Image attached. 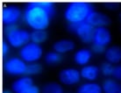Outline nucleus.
Listing matches in <instances>:
<instances>
[{
    "instance_id": "obj_1",
    "label": "nucleus",
    "mask_w": 121,
    "mask_h": 93,
    "mask_svg": "<svg viewBox=\"0 0 121 93\" xmlns=\"http://www.w3.org/2000/svg\"><path fill=\"white\" fill-rule=\"evenodd\" d=\"M55 12V4L51 2H31L25 8L23 18L33 30H46L49 27Z\"/></svg>"
},
{
    "instance_id": "obj_2",
    "label": "nucleus",
    "mask_w": 121,
    "mask_h": 93,
    "mask_svg": "<svg viewBox=\"0 0 121 93\" xmlns=\"http://www.w3.org/2000/svg\"><path fill=\"white\" fill-rule=\"evenodd\" d=\"M95 11L93 5L87 2H71L66 6L64 18L69 24H81L86 22L91 12Z\"/></svg>"
},
{
    "instance_id": "obj_3",
    "label": "nucleus",
    "mask_w": 121,
    "mask_h": 93,
    "mask_svg": "<svg viewBox=\"0 0 121 93\" xmlns=\"http://www.w3.org/2000/svg\"><path fill=\"white\" fill-rule=\"evenodd\" d=\"M5 40L12 48H21L31 41V33L27 30L18 27L17 25L4 27Z\"/></svg>"
},
{
    "instance_id": "obj_4",
    "label": "nucleus",
    "mask_w": 121,
    "mask_h": 93,
    "mask_svg": "<svg viewBox=\"0 0 121 93\" xmlns=\"http://www.w3.org/2000/svg\"><path fill=\"white\" fill-rule=\"evenodd\" d=\"M43 55V48L39 44L28 42L26 45L19 49V57L26 63L37 62Z\"/></svg>"
},
{
    "instance_id": "obj_5",
    "label": "nucleus",
    "mask_w": 121,
    "mask_h": 93,
    "mask_svg": "<svg viewBox=\"0 0 121 93\" xmlns=\"http://www.w3.org/2000/svg\"><path fill=\"white\" fill-rule=\"evenodd\" d=\"M68 30L75 33L83 43L93 42L95 27L87 22L81 24H68Z\"/></svg>"
},
{
    "instance_id": "obj_6",
    "label": "nucleus",
    "mask_w": 121,
    "mask_h": 93,
    "mask_svg": "<svg viewBox=\"0 0 121 93\" xmlns=\"http://www.w3.org/2000/svg\"><path fill=\"white\" fill-rule=\"evenodd\" d=\"M4 70L6 74L13 76L26 75L27 63L19 57H11L4 62Z\"/></svg>"
},
{
    "instance_id": "obj_7",
    "label": "nucleus",
    "mask_w": 121,
    "mask_h": 93,
    "mask_svg": "<svg viewBox=\"0 0 121 93\" xmlns=\"http://www.w3.org/2000/svg\"><path fill=\"white\" fill-rule=\"evenodd\" d=\"M59 81L61 84L71 86V85H76L81 80V73L80 70L75 69V68H66V69H61L59 75H58Z\"/></svg>"
},
{
    "instance_id": "obj_8",
    "label": "nucleus",
    "mask_w": 121,
    "mask_h": 93,
    "mask_svg": "<svg viewBox=\"0 0 121 93\" xmlns=\"http://www.w3.org/2000/svg\"><path fill=\"white\" fill-rule=\"evenodd\" d=\"M21 10L16 5H7L2 9V23L4 27L13 26L21 18Z\"/></svg>"
},
{
    "instance_id": "obj_9",
    "label": "nucleus",
    "mask_w": 121,
    "mask_h": 93,
    "mask_svg": "<svg viewBox=\"0 0 121 93\" xmlns=\"http://www.w3.org/2000/svg\"><path fill=\"white\" fill-rule=\"evenodd\" d=\"M87 23L92 26L93 27H107L111 23L112 19L109 16L101 12L93 11L91 14L89 16L88 19L86 21Z\"/></svg>"
},
{
    "instance_id": "obj_10",
    "label": "nucleus",
    "mask_w": 121,
    "mask_h": 93,
    "mask_svg": "<svg viewBox=\"0 0 121 93\" xmlns=\"http://www.w3.org/2000/svg\"><path fill=\"white\" fill-rule=\"evenodd\" d=\"M112 33L111 31L108 29V27H97L95 28L93 38V44L103 46L104 48H107V46L110 45L112 42Z\"/></svg>"
},
{
    "instance_id": "obj_11",
    "label": "nucleus",
    "mask_w": 121,
    "mask_h": 93,
    "mask_svg": "<svg viewBox=\"0 0 121 93\" xmlns=\"http://www.w3.org/2000/svg\"><path fill=\"white\" fill-rule=\"evenodd\" d=\"M106 62L113 65H118L121 62V46L112 45L106 48L104 52Z\"/></svg>"
},
{
    "instance_id": "obj_12",
    "label": "nucleus",
    "mask_w": 121,
    "mask_h": 93,
    "mask_svg": "<svg viewBox=\"0 0 121 93\" xmlns=\"http://www.w3.org/2000/svg\"><path fill=\"white\" fill-rule=\"evenodd\" d=\"M33 78L29 75H23L16 79L12 84V90L13 93H22L33 85Z\"/></svg>"
},
{
    "instance_id": "obj_13",
    "label": "nucleus",
    "mask_w": 121,
    "mask_h": 93,
    "mask_svg": "<svg viewBox=\"0 0 121 93\" xmlns=\"http://www.w3.org/2000/svg\"><path fill=\"white\" fill-rule=\"evenodd\" d=\"M76 48V44L70 39H61L58 40L53 44L54 51L57 52L58 54H63L72 52Z\"/></svg>"
},
{
    "instance_id": "obj_14",
    "label": "nucleus",
    "mask_w": 121,
    "mask_h": 93,
    "mask_svg": "<svg viewBox=\"0 0 121 93\" xmlns=\"http://www.w3.org/2000/svg\"><path fill=\"white\" fill-rule=\"evenodd\" d=\"M100 72L101 71H100L99 67L93 64H88L86 66L82 67V69L80 70L82 78L88 82H94L95 80H97L99 76Z\"/></svg>"
},
{
    "instance_id": "obj_15",
    "label": "nucleus",
    "mask_w": 121,
    "mask_h": 93,
    "mask_svg": "<svg viewBox=\"0 0 121 93\" xmlns=\"http://www.w3.org/2000/svg\"><path fill=\"white\" fill-rule=\"evenodd\" d=\"M91 58H92V51L89 48H80L76 50L74 54V62L77 65L82 67L88 65Z\"/></svg>"
},
{
    "instance_id": "obj_16",
    "label": "nucleus",
    "mask_w": 121,
    "mask_h": 93,
    "mask_svg": "<svg viewBox=\"0 0 121 93\" xmlns=\"http://www.w3.org/2000/svg\"><path fill=\"white\" fill-rule=\"evenodd\" d=\"M76 93H103L102 86L95 82L82 84L76 90Z\"/></svg>"
},
{
    "instance_id": "obj_17",
    "label": "nucleus",
    "mask_w": 121,
    "mask_h": 93,
    "mask_svg": "<svg viewBox=\"0 0 121 93\" xmlns=\"http://www.w3.org/2000/svg\"><path fill=\"white\" fill-rule=\"evenodd\" d=\"M103 93H119L121 84L114 78H107L102 84Z\"/></svg>"
},
{
    "instance_id": "obj_18",
    "label": "nucleus",
    "mask_w": 121,
    "mask_h": 93,
    "mask_svg": "<svg viewBox=\"0 0 121 93\" xmlns=\"http://www.w3.org/2000/svg\"><path fill=\"white\" fill-rule=\"evenodd\" d=\"M41 93H64V89L57 82H49L43 85Z\"/></svg>"
},
{
    "instance_id": "obj_19",
    "label": "nucleus",
    "mask_w": 121,
    "mask_h": 93,
    "mask_svg": "<svg viewBox=\"0 0 121 93\" xmlns=\"http://www.w3.org/2000/svg\"><path fill=\"white\" fill-rule=\"evenodd\" d=\"M48 38V34L46 30H33L31 32V41L36 44H41Z\"/></svg>"
},
{
    "instance_id": "obj_20",
    "label": "nucleus",
    "mask_w": 121,
    "mask_h": 93,
    "mask_svg": "<svg viewBox=\"0 0 121 93\" xmlns=\"http://www.w3.org/2000/svg\"><path fill=\"white\" fill-rule=\"evenodd\" d=\"M62 61V55L55 51H50L45 55V62L48 65H56Z\"/></svg>"
},
{
    "instance_id": "obj_21",
    "label": "nucleus",
    "mask_w": 121,
    "mask_h": 93,
    "mask_svg": "<svg viewBox=\"0 0 121 93\" xmlns=\"http://www.w3.org/2000/svg\"><path fill=\"white\" fill-rule=\"evenodd\" d=\"M42 71V66L38 62H33L27 64L26 67V75H35Z\"/></svg>"
},
{
    "instance_id": "obj_22",
    "label": "nucleus",
    "mask_w": 121,
    "mask_h": 93,
    "mask_svg": "<svg viewBox=\"0 0 121 93\" xmlns=\"http://www.w3.org/2000/svg\"><path fill=\"white\" fill-rule=\"evenodd\" d=\"M114 69H115V66L113 64L105 62L101 65L100 71L104 76H112L113 72H114Z\"/></svg>"
},
{
    "instance_id": "obj_23",
    "label": "nucleus",
    "mask_w": 121,
    "mask_h": 93,
    "mask_svg": "<svg viewBox=\"0 0 121 93\" xmlns=\"http://www.w3.org/2000/svg\"><path fill=\"white\" fill-rule=\"evenodd\" d=\"M106 48L103 46H100V45H97V44H92V47H91V51L94 52L95 54H104L105 52Z\"/></svg>"
},
{
    "instance_id": "obj_24",
    "label": "nucleus",
    "mask_w": 121,
    "mask_h": 93,
    "mask_svg": "<svg viewBox=\"0 0 121 93\" xmlns=\"http://www.w3.org/2000/svg\"><path fill=\"white\" fill-rule=\"evenodd\" d=\"M10 51V45L9 43L6 41L5 40H4L2 42V55L4 58H5L7 56V54Z\"/></svg>"
},
{
    "instance_id": "obj_25",
    "label": "nucleus",
    "mask_w": 121,
    "mask_h": 93,
    "mask_svg": "<svg viewBox=\"0 0 121 93\" xmlns=\"http://www.w3.org/2000/svg\"><path fill=\"white\" fill-rule=\"evenodd\" d=\"M112 76L117 81H121V64H118V65L115 66L114 72H113Z\"/></svg>"
},
{
    "instance_id": "obj_26",
    "label": "nucleus",
    "mask_w": 121,
    "mask_h": 93,
    "mask_svg": "<svg viewBox=\"0 0 121 93\" xmlns=\"http://www.w3.org/2000/svg\"><path fill=\"white\" fill-rule=\"evenodd\" d=\"M22 93H41V90L37 85L33 84V85H32L31 87H29L27 90H26L24 92Z\"/></svg>"
},
{
    "instance_id": "obj_27",
    "label": "nucleus",
    "mask_w": 121,
    "mask_h": 93,
    "mask_svg": "<svg viewBox=\"0 0 121 93\" xmlns=\"http://www.w3.org/2000/svg\"><path fill=\"white\" fill-rule=\"evenodd\" d=\"M104 7L106 9L111 10V11H114V10H117L119 7V4L118 3H105L104 4Z\"/></svg>"
},
{
    "instance_id": "obj_28",
    "label": "nucleus",
    "mask_w": 121,
    "mask_h": 93,
    "mask_svg": "<svg viewBox=\"0 0 121 93\" xmlns=\"http://www.w3.org/2000/svg\"><path fill=\"white\" fill-rule=\"evenodd\" d=\"M2 93H13V91H12V90H4Z\"/></svg>"
},
{
    "instance_id": "obj_29",
    "label": "nucleus",
    "mask_w": 121,
    "mask_h": 93,
    "mask_svg": "<svg viewBox=\"0 0 121 93\" xmlns=\"http://www.w3.org/2000/svg\"><path fill=\"white\" fill-rule=\"evenodd\" d=\"M119 19H120V21H121V12L119 13Z\"/></svg>"
},
{
    "instance_id": "obj_30",
    "label": "nucleus",
    "mask_w": 121,
    "mask_h": 93,
    "mask_svg": "<svg viewBox=\"0 0 121 93\" xmlns=\"http://www.w3.org/2000/svg\"><path fill=\"white\" fill-rule=\"evenodd\" d=\"M119 93H121V90H120V91H119Z\"/></svg>"
},
{
    "instance_id": "obj_31",
    "label": "nucleus",
    "mask_w": 121,
    "mask_h": 93,
    "mask_svg": "<svg viewBox=\"0 0 121 93\" xmlns=\"http://www.w3.org/2000/svg\"><path fill=\"white\" fill-rule=\"evenodd\" d=\"M68 93H71V92H68Z\"/></svg>"
}]
</instances>
